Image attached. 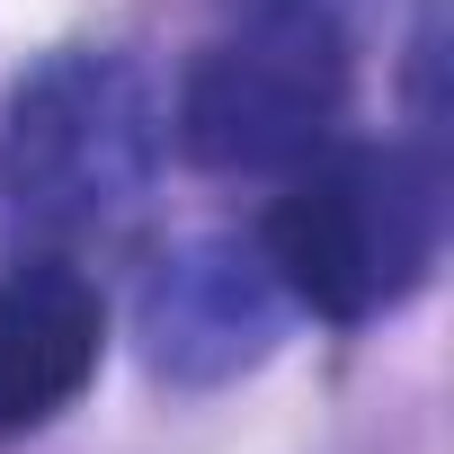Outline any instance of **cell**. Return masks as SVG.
<instances>
[{
  "instance_id": "obj_3",
  "label": "cell",
  "mask_w": 454,
  "mask_h": 454,
  "mask_svg": "<svg viewBox=\"0 0 454 454\" xmlns=\"http://www.w3.org/2000/svg\"><path fill=\"white\" fill-rule=\"evenodd\" d=\"M348 116V36L321 0H259L214 36L178 90V143L214 178H268L330 143Z\"/></svg>"
},
{
  "instance_id": "obj_2",
  "label": "cell",
  "mask_w": 454,
  "mask_h": 454,
  "mask_svg": "<svg viewBox=\"0 0 454 454\" xmlns=\"http://www.w3.org/2000/svg\"><path fill=\"white\" fill-rule=\"evenodd\" d=\"M160 98L125 54H54L10 90L0 187L45 232H98L160 169Z\"/></svg>"
},
{
  "instance_id": "obj_4",
  "label": "cell",
  "mask_w": 454,
  "mask_h": 454,
  "mask_svg": "<svg viewBox=\"0 0 454 454\" xmlns=\"http://www.w3.org/2000/svg\"><path fill=\"white\" fill-rule=\"evenodd\" d=\"M286 286L259 241H187L143 286V356L160 383H232L286 339Z\"/></svg>"
},
{
  "instance_id": "obj_5",
  "label": "cell",
  "mask_w": 454,
  "mask_h": 454,
  "mask_svg": "<svg viewBox=\"0 0 454 454\" xmlns=\"http://www.w3.org/2000/svg\"><path fill=\"white\" fill-rule=\"evenodd\" d=\"M107 303L72 259H27L0 277V436L45 427L98 374Z\"/></svg>"
},
{
  "instance_id": "obj_1",
  "label": "cell",
  "mask_w": 454,
  "mask_h": 454,
  "mask_svg": "<svg viewBox=\"0 0 454 454\" xmlns=\"http://www.w3.org/2000/svg\"><path fill=\"white\" fill-rule=\"evenodd\" d=\"M436 232H445V178L427 152L321 143L312 160H294V187L277 196L259 250L294 312L356 330L427 286Z\"/></svg>"
}]
</instances>
